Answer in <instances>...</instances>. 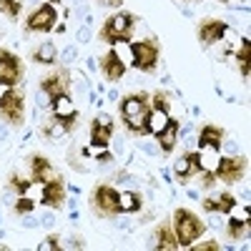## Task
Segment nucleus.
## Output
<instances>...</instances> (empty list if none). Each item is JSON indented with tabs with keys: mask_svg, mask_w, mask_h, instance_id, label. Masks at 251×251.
I'll return each instance as SVG.
<instances>
[{
	"mask_svg": "<svg viewBox=\"0 0 251 251\" xmlns=\"http://www.w3.org/2000/svg\"><path fill=\"white\" fill-rule=\"evenodd\" d=\"M53 3H60V0H50V5H53Z\"/></svg>",
	"mask_w": 251,
	"mask_h": 251,
	"instance_id": "nucleus-40",
	"label": "nucleus"
},
{
	"mask_svg": "<svg viewBox=\"0 0 251 251\" xmlns=\"http://www.w3.org/2000/svg\"><path fill=\"white\" fill-rule=\"evenodd\" d=\"M98 3H103V5H121L123 0H98Z\"/></svg>",
	"mask_w": 251,
	"mask_h": 251,
	"instance_id": "nucleus-39",
	"label": "nucleus"
},
{
	"mask_svg": "<svg viewBox=\"0 0 251 251\" xmlns=\"http://www.w3.org/2000/svg\"><path fill=\"white\" fill-rule=\"evenodd\" d=\"M239 66H241V73L249 75V40L244 38L241 40V50H239Z\"/></svg>",
	"mask_w": 251,
	"mask_h": 251,
	"instance_id": "nucleus-28",
	"label": "nucleus"
},
{
	"mask_svg": "<svg viewBox=\"0 0 251 251\" xmlns=\"http://www.w3.org/2000/svg\"><path fill=\"white\" fill-rule=\"evenodd\" d=\"M38 249H60V239H58V236H48Z\"/></svg>",
	"mask_w": 251,
	"mask_h": 251,
	"instance_id": "nucleus-32",
	"label": "nucleus"
},
{
	"mask_svg": "<svg viewBox=\"0 0 251 251\" xmlns=\"http://www.w3.org/2000/svg\"><path fill=\"white\" fill-rule=\"evenodd\" d=\"M40 91L50 98V103L55 98H60V96H68V73H53V75H48L43 83H40Z\"/></svg>",
	"mask_w": 251,
	"mask_h": 251,
	"instance_id": "nucleus-12",
	"label": "nucleus"
},
{
	"mask_svg": "<svg viewBox=\"0 0 251 251\" xmlns=\"http://www.w3.org/2000/svg\"><path fill=\"white\" fill-rule=\"evenodd\" d=\"M111 133H113V121L108 116H100L93 121V128H91V143L96 149H106L111 143Z\"/></svg>",
	"mask_w": 251,
	"mask_h": 251,
	"instance_id": "nucleus-11",
	"label": "nucleus"
},
{
	"mask_svg": "<svg viewBox=\"0 0 251 251\" xmlns=\"http://www.w3.org/2000/svg\"><path fill=\"white\" fill-rule=\"evenodd\" d=\"M196 251H219L221 246L216 244V241H206V244H199V246H194Z\"/></svg>",
	"mask_w": 251,
	"mask_h": 251,
	"instance_id": "nucleus-33",
	"label": "nucleus"
},
{
	"mask_svg": "<svg viewBox=\"0 0 251 251\" xmlns=\"http://www.w3.org/2000/svg\"><path fill=\"white\" fill-rule=\"evenodd\" d=\"M224 33H226V23H221V20H203L199 25V38L206 46H214L216 40L224 38Z\"/></svg>",
	"mask_w": 251,
	"mask_h": 251,
	"instance_id": "nucleus-15",
	"label": "nucleus"
},
{
	"mask_svg": "<svg viewBox=\"0 0 251 251\" xmlns=\"http://www.w3.org/2000/svg\"><path fill=\"white\" fill-rule=\"evenodd\" d=\"M166 121H169V113L153 108V111L149 113V121H146V133H158L163 126H166Z\"/></svg>",
	"mask_w": 251,
	"mask_h": 251,
	"instance_id": "nucleus-22",
	"label": "nucleus"
},
{
	"mask_svg": "<svg viewBox=\"0 0 251 251\" xmlns=\"http://www.w3.org/2000/svg\"><path fill=\"white\" fill-rule=\"evenodd\" d=\"M153 108H158V111H166V113H169V98H166L163 93H156V96H153Z\"/></svg>",
	"mask_w": 251,
	"mask_h": 251,
	"instance_id": "nucleus-31",
	"label": "nucleus"
},
{
	"mask_svg": "<svg viewBox=\"0 0 251 251\" xmlns=\"http://www.w3.org/2000/svg\"><path fill=\"white\" fill-rule=\"evenodd\" d=\"M30 171H33V181L35 183H46L50 178H55V171L46 156H33L30 158Z\"/></svg>",
	"mask_w": 251,
	"mask_h": 251,
	"instance_id": "nucleus-17",
	"label": "nucleus"
},
{
	"mask_svg": "<svg viewBox=\"0 0 251 251\" xmlns=\"http://www.w3.org/2000/svg\"><path fill=\"white\" fill-rule=\"evenodd\" d=\"M246 158L244 156H231V158H219L216 163V176L224 183H236L241 181V176L246 174Z\"/></svg>",
	"mask_w": 251,
	"mask_h": 251,
	"instance_id": "nucleus-8",
	"label": "nucleus"
},
{
	"mask_svg": "<svg viewBox=\"0 0 251 251\" xmlns=\"http://www.w3.org/2000/svg\"><path fill=\"white\" fill-rule=\"evenodd\" d=\"M33 60H38V63H46V66L55 63V60H58V50H55V46H53V43H43L40 48H35Z\"/></svg>",
	"mask_w": 251,
	"mask_h": 251,
	"instance_id": "nucleus-24",
	"label": "nucleus"
},
{
	"mask_svg": "<svg viewBox=\"0 0 251 251\" xmlns=\"http://www.w3.org/2000/svg\"><path fill=\"white\" fill-rule=\"evenodd\" d=\"M20 8H23L20 0H0V13L8 15V18H18L20 15Z\"/></svg>",
	"mask_w": 251,
	"mask_h": 251,
	"instance_id": "nucleus-27",
	"label": "nucleus"
},
{
	"mask_svg": "<svg viewBox=\"0 0 251 251\" xmlns=\"http://www.w3.org/2000/svg\"><path fill=\"white\" fill-rule=\"evenodd\" d=\"M149 96L146 93H136V96H128L123 98L121 103V116L126 121V126L133 131V133H146V121H149Z\"/></svg>",
	"mask_w": 251,
	"mask_h": 251,
	"instance_id": "nucleus-1",
	"label": "nucleus"
},
{
	"mask_svg": "<svg viewBox=\"0 0 251 251\" xmlns=\"http://www.w3.org/2000/svg\"><path fill=\"white\" fill-rule=\"evenodd\" d=\"M131 53H133V66L138 71H153L161 48L156 40H136V43H131Z\"/></svg>",
	"mask_w": 251,
	"mask_h": 251,
	"instance_id": "nucleus-5",
	"label": "nucleus"
},
{
	"mask_svg": "<svg viewBox=\"0 0 251 251\" xmlns=\"http://www.w3.org/2000/svg\"><path fill=\"white\" fill-rule=\"evenodd\" d=\"M71 128H73V123H68V121H60V118H50V121H46V123H43V128H40V133H43L48 141H58V138L66 136Z\"/></svg>",
	"mask_w": 251,
	"mask_h": 251,
	"instance_id": "nucleus-19",
	"label": "nucleus"
},
{
	"mask_svg": "<svg viewBox=\"0 0 251 251\" xmlns=\"http://www.w3.org/2000/svg\"><path fill=\"white\" fill-rule=\"evenodd\" d=\"M246 234H249V221H241V219L228 221V239H241Z\"/></svg>",
	"mask_w": 251,
	"mask_h": 251,
	"instance_id": "nucleus-26",
	"label": "nucleus"
},
{
	"mask_svg": "<svg viewBox=\"0 0 251 251\" xmlns=\"http://www.w3.org/2000/svg\"><path fill=\"white\" fill-rule=\"evenodd\" d=\"M23 91H8L0 96V118L8 121L10 126H23V113H25V103H23Z\"/></svg>",
	"mask_w": 251,
	"mask_h": 251,
	"instance_id": "nucleus-4",
	"label": "nucleus"
},
{
	"mask_svg": "<svg viewBox=\"0 0 251 251\" xmlns=\"http://www.w3.org/2000/svg\"><path fill=\"white\" fill-rule=\"evenodd\" d=\"M156 239H158V249H163V251H171V249H178L176 234L171 231L169 226H158V231H156Z\"/></svg>",
	"mask_w": 251,
	"mask_h": 251,
	"instance_id": "nucleus-23",
	"label": "nucleus"
},
{
	"mask_svg": "<svg viewBox=\"0 0 251 251\" xmlns=\"http://www.w3.org/2000/svg\"><path fill=\"white\" fill-rule=\"evenodd\" d=\"M138 208H141V194H133V191L121 194V214H133Z\"/></svg>",
	"mask_w": 251,
	"mask_h": 251,
	"instance_id": "nucleus-25",
	"label": "nucleus"
},
{
	"mask_svg": "<svg viewBox=\"0 0 251 251\" xmlns=\"http://www.w3.org/2000/svg\"><path fill=\"white\" fill-rule=\"evenodd\" d=\"M23 78V66H20V58L5 48H0V86H15V83Z\"/></svg>",
	"mask_w": 251,
	"mask_h": 251,
	"instance_id": "nucleus-7",
	"label": "nucleus"
},
{
	"mask_svg": "<svg viewBox=\"0 0 251 251\" xmlns=\"http://www.w3.org/2000/svg\"><path fill=\"white\" fill-rule=\"evenodd\" d=\"M174 228H176V241L178 246H191L201 234H203V224L196 214H191L188 208H178L174 214Z\"/></svg>",
	"mask_w": 251,
	"mask_h": 251,
	"instance_id": "nucleus-2",
	"label": "nucleus"
},
{
	"mask_svg": "<svg viewBox=\"0 0 251 251\" xmlns=\"http://www.w3.org/2000/svg\"><path fill=\"white\" fill-rule=\"evenodd\" d=\"M98 161H100L103 166H106V163H111V161H113V156H111V153H98Z\"/></svg>",
	"mask_w": 251,
	"mask_h": 251,
	"instance_id": "nucleus-37",
	"label": "nucleus"
},
{
	"mask_svg": "<svg viewBox=\"0 0 251 251\" xmlns=\"http://www.w3.org/2000/svg\"><path fill=\"white\" fill-rule=\"evenodd\" d=\"M88 38H91V30H88V25H83L78 30V40H80V43H88Z\"/></svg>",
	"mask_w": 251,
	"mask_h": 251,
	"instance_id": "nucleus-34",
	"label": "nucleus"
},
{
	"mask_svg": "<svg viewBox=\"0 0 251 251\" xmlns=\"http://www.w3.org/2000/svg\"><path fill=\"white\" fill-rule=\"evenodd\" d=\"M221 143H224V131L216 128V126H203L201 136H199V146H201V149L221 151Z\"/></svg>",
	"mask_w": 251,
	"mask_h": 251,
	"instance_id": "nucleus-18",
	"label": "nucleus"
},
{
	"mask_svg": "<svg viewBox=\"0 0 251 251\" xmlns=\"http://www.w3.org/2000/svg\"><path fill=\"white\" fill-rule=\"evenodd\" d=\"M40 224H43V226H53V224H55L53 214H43V219H40Z\"/></svg>",
	"mask_w": 251,
	"mask_h": 251,
	"instance_id": "nucleus-35",
	"label": "nucleus"
},
{
	"mask_svg": "<svg viewBox=\"0 0 251 251\" xmlns=\"http://www.w3.org/2000/svg\"><path fill=\"white\" fill-rule=\"evenodd\" d=\"M63 201H66V183H63V178L55 176V178L46 181L43 183V201L40 203H46L50 208H60Z\"/></svg>",
	"mask_w": 251,
	"mask_h": 251,
	"instance_id": "nucleus-10",
	"label": "nucleus"
},
{
	"mask_svg": "<svg viewBox=\"0 0 251 251\" xmlns=\"http://www.w3.org/2000/svg\"><path fill=\"white\" fill-rule=\"evenodd\" d=\"M10 183H13V188H15V191H20V194H23V191H28V188H30V181H23V178H20L18 174H13V176H10Z\"/></svg>",
	"mask_w": 251,
	"mask_h": 251,
	"instance_id": "nucleus-29",
	"label": "nucleus"
},
{
	"mask_svg": "<svg viewBox=\"0 0 251 251\" xmlns=\"http://www.w3.org/2000/svg\"><path fill=\"white\" fill-rule=\"evenodd\" d=\"M201 183H203V188L214 186V176H211V174H203V181H201Z\"/></svg>",
	"mask_w": 251,
	"mask_h": 251,
	"instance_id": "nucleus-38",
	"label": "nucleus"
},
{
	"mask_svg": "<svg viewBox=\"0 0 251 251\" xmlns=\"http://www.w3.org/2000/svg\"><path fill=\"white\" fill-rule=\"evenodd\" d=\"M199 169H201V153H188V156H183L174 163V174L181 178V183L191 174H196Z\"/></svg>",
	"mask_w": 251,
	"mask_h": 251,
	"instance_id": "nucleus-16",
	"label": "nucleus"
},
{
	"mask_svg": "<svg viewBox=\"0 0 251 251\" xmlns=\"http://www.w3.org/2000/svg\"><path fill=\"white\" fill-rule=\"evenodd\" d=\"M234 206H236V201H234L231 194H221L219 199H206L203 201V208L211 214H228Z\"/></svg>",
	"mask_w": 251,
	"mask_h": 251,
	"instance_id": "nucleus-21",
	"label": "nucleus"
},
{
	"mask_svg": "<svg viewBox=\"0 0 251 251\" xmlns=\"http://www.w3.org/2000/svg\"><path fill=\"white\" fill-rule=\"evenodd\" d=\"M55 20H58V13L53 5H40L30 18H28V30L30 33H48L55 28Z\"/></svg>",
	"mask_w": 251,
	"mask_h": 251,
	"instance_id": "nucleus-9",
	"label": "nucleus"
},
{
	"mask_svg": "<svg viewBox=\"0 0 251 251\" xmlns=\"http://www.w3.org/2000/svg\"><path fill=\"white\" fill-rule=\"evenodd\" d=\"M75 58V48H66L63 50V60H73Z\"/></svg>",
	"mask_w": 251,
	"mask_h": 251,
	"instance_id": "nucleus-36",
	"label": "nucleus"
},
{
	"mask_svg": "<svg viewBox=\"0 0 251 251\" xmlns=\"http://www.w3.org/2000/svg\"><path fill=\"white\" fill-rule=\"evenodd\" d=\"M133 25L136 18L131 13H116L113 18L106 20V25L100 30V38L108 40V43H121V40H131L133 35Z\"/></svg>",
	"mask_w": 251,
	"mask_h": 251,
	"instance_id": "nucleus-3",
	"label": "nucleus"
},
{
	"mask_svg": "<svg viewBox=\"0 0 251 251\" xmlns=\"http://www.w3.org/2000/svg\"><path fill=\"white\" fill-rule=\"evenodd\" d=\"M53 111H55V118L68 121V123H73L75 116H78V111H75V106H73V100H71L68 96L55 98V100H53Z\"/></svg>",
	"mask_w": 251,
	"mask_h": 251,
	"instance_id": "nucleus-20",
	"label": "nucleus"
},
{
	"mask_svg": "<svg viewBox=\"0 0 251 251\" xmlns=\"http://www.w3.org/2000/svg\"><path fill=\"white\" fill-rule=\"evenodd\" d=\"M100 71H103V75H106V80L116 83L126 73V66H123V60H121V55L116 50H108L106 55L100 58Z\"/></svg>",
	"mask_w": 251,
	"mask_h": 251,
	"instance_id": "nucleus-13",
	"label": "nucleus"
},
{
	"mask_svg": "<svg viewBox=\"0 0 251 251\" xmlns=\"http://www.w3.org/2000/svg\"><path fill=\"white\" fill-rule=\"evenodd\" d=\"M33 208H35V203H33L30 199H20V201L15 203V211H18V214H30Z\"/></svg>",
	"mask_w": 251,
	"mask_h": 251,
	"instance_id": "nucleus-30",
	"label": "nucleus"
},
{
	"mask_svg": "<svg viewBox=\"0 0 251 251\" xmlns=\"http://www.w3.org/2000/svg\"><path fill=\"white\" fill-rule=\"evenodd\" d=\"M178 121L176 118H169L166 121V126L156 133V138H158V149L163 151V153H169V151H174V146H176V141H178Z\"/></svg>",
	"mask_w": 251,
	"mask_h": 251,
	"instance_id": "nucleus-14",
	"label": "nucleus"
},
{
	"mask_svg": "<svg viewBox=\"0 0 251 251\" xmlns=\"http://www.w3.org/2000/svg\"><path fill=\"white\" fill-rule=\"evenodd\" d=\"M93 206L100 216H118L121 214V194L111 186H98L93 194Z\"/></svg>",
	"mask_w": 251,
	"mask_h": 251,
	"instance_id": "nucleus-6",
	"label": "nucleus"
}]
</instances>
